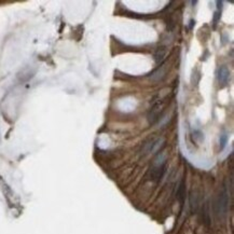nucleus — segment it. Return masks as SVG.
<instances>
[{
	"mask_svg": "<svg viewBox=\"0 0 234 234\" xmlns=\"http://www.w3.org/2000/svg\"><path fill=\"white\" fill-rule=\"evenodd\" d=\"M166 165H167V154L165 152H159L153 159L148 170L149 179L155 181V182H159L165 174Z\"/></svg>",
	"mask_w": 234,
	"mask_h": 234,
	"instance_id": "1",
	"label": "nucleus"
},
{
	"mask_svg": "<svg viewBox=\"0 0 234 234\" xmlns=\"http://www.w3.org/2000/svg\"><path fill=\"white\" fill-rule=\"evenodd\" d=\"M229 209V191L227 187H223L222 190L220 191L217 201L215 203V213L217 216L224 217Z\"/></svg>",
	"mask_w": 234,
	"mask_h": 234,
	"instance_id": "2",
	"label": "nucleus"
},
{
	"mask_svg": "<svg viewBox=\"0 0 234 234\" xmlns=\"http://www.w3.org/2000/svg\"><path fill=\"white\" fill-rule=\"evenodd\" d=\"M164 145H165V139L162 138V137L149 139L148 142H145L144 146L142 147L140 153H142V155H148L150 154V153H155L161 150Z\"/></svg>",
	"mask_w": 234,
	"mask_h": 234,
	"instance_id": "3",
	"label": "nucleus"
},
{
	"mask_svg": "<svg viewBox=\"0 0 234 234\" xmlns=\"http://www.w3.org/2000/svg\"><path fill=\"white\" fill-rule=\"evenodd\" d=\"M164 110V103L162 100H154L151 106L148 113V121L150 124H154L157 121H159L160 117L162 115V112Z\"/></svg>",
	"mask_w": 234,
	"mask_h": 234,
	"instance_id": "4",
	"label": "nucleus"
},
{
	"mask_svg": "<svg viewBox=\"0 0 234 234\" xmlns=\"http://www.w3.org/2000/svg\"><path fill=\"white\" fill-rule=\"evenodd\" d=\"M217 78H218V82L220 84V86L227 85L230 81V78H231V73H230L229 68L225 66L219 67L218 72H217Z\"/></svg>",
	"mask_w": 234,
	"mask_h": 234,
	"instance_id": "5",
	"label": "nucleus"
},
{
	"mask_svg": "<svg viewBox=\"0 0 234 234\" xmlns=\"http://www.w3.org/2000/svg\"><path fill=\"white\" fill-rule=\"evenodd\" d=\"M165 76H166V67L164 66V65H162L159 69H157V70L150 76V80L153 82H159V81H162V80L165 78Z\"/></svg>",
	"mask_w": 234,
	"mask_h": 234,
	"instance_id": "6",
	"label": "nucleus"
},
{
	"mask_svg": "<svg viewBox=\"0 0 234 234\" xmlns=\"http://www.w3.org/2000/svg\"><path fill=\"white\" fill-rule=\"evenodd\" d=\"M185 181L181 180L180 185L178 187V190H177V197L180 201L181 205L183 204V201H185Z\"/></svg>",
	"mask_w": 234,
	"mask_h": 234,
	"instance_id": "7",
	"label": "nucleus"
},
{
	"mask_svg": "<svg viewBox=\"0 0 234 234\" xmlns=\"http://www.w3.org/2000/svg\"><path fill=\"white\" fill-rule=\"evenodd\" d=\"M165 50L164 49H160V50H158V52H157V54H155V62L159 64V63H161L162 60H164V56H165Z\"/></svg>",
	"mask_w": 234,
	"mask_h": 234,
	"instance_id": "8",
	"label": "nucleus"
},
{
	"mask_svg": "<svg viewBox=\"0 0 234 234\" xmlns=\"http://www.w3.org/2000/svg\"><path fill=\"white\" fill-rule=\"evenodd\" d=\"M228 142V135L225 134V133H223V134L220 135V137H219V144H220V149H223L225 147V145H227Z\"/></svg>",
	"mask_w": 234,
	"mask_h": 234,
	"instance_id": "9",
	"label": "nucleus"
},
{
	"mask_svg": "<svg viewBox=\"0 0 234 234\" xmlns=\"http://www.w3.org/2000/svg\"><path fill=\"white\" fill-rule=\"evenodd\" d=\"M219 18H220V11H219V9H217V11L215 12V15H214V24L216 25L217 22L219 21Z\"/></svg>",
	"mask_w": 234,
	"mask_h": 234,
	"instance_id": "10",
	"label": "nucleus"
}]
</instances>
